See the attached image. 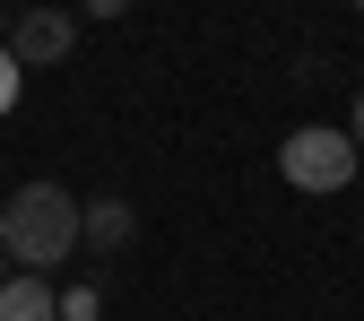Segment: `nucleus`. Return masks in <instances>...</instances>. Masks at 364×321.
Returning <instances> with one entry per match:
<instances>
[{
    "label": "nucleus",
    "mask_w": 364,
    "mask_h": 321,
    "mask_svg": "<svg viewBox=\"0 0 364 321\" xmlns=\"http://www.w3.org/2000/svg\"><path fill=\"white\" fill-rule=\"evenodd\" d=\"M0 287H9V252H0Z\"/></svg>",
    "instance_id": "1a4fd4ad"
},
{
    "label": "nucleus",
    "mask_w": 364,
    "mask_h": 321,
    "mask_svg": "<svg viewBox=\"0 0 364 321\" xmlns=\"http://www.w3.org/2000/svg\"><path fill=\"white\" fill-rule=\"evenodd\" d=\"M0 252H9L26 278H53L78 252V200L61 182H18V191L0 200Z\"/></svg>",
    "instance_id": "f257e3e1"
},
{
    "label": "nucleus",
    "mask_w": 364,
    "mask_h": 321,
    "mask_svg": "<svg viewBox=\"0 0 364 321\" xmlns=\"http://www.w3.org/2000/svg\"><path fill=\"white\" fill-rule=\"evenodd\" d=\"M61 321H96V287H70L61 295Z\"/></svg>",
    "instance_id": "423d86ee"
},
{
    "label": "nucleus",
    "mask_w": 364,
    "mask_h": 321,
    "mask_svg": "<svg viewBox=\"0 0 364 321\" xmlns=\"http://www.w3.org/2000/svg\"><path fill=\"white\" fill-rule=\"evenodd\" d=\"M0 321H61L53 278H9V287H0Z\"/></svg>",
    "instance_id": "39448f33"
},
{
    "label": "nucleus",
    "mask_w": 364,
    "mask_h": 321,
    "mask_svg": "<svg viewBox=\"0 0 364 321\" xmlns=\"http://www.w3.org/2000/svg\"><path fill=\"white\" fill-rule=\"evenodd\" d=\"M70 43H78V18H70V9H26V18H9V61H18V70L70 61Z\"/></svg>",
    "instance_id": "7ed1b4c3"
},
{
    "label": "nucleus",
    "mask_w": 364,
    "mask_h": 321,
    "mask_svg": "<svg viewBox=\"0 0 364 321\" xmlns=\"http://www.w3.org/2000/svg\"><path fill=\"white\" fill-rule=\"evenodd\" d=\"M347 140H355V157H364V87H355V113H347Z\"/></svg>",
    "instance_id": "6e6552de"
},
{
    "label": "nucleus",
    "mask_w": 364,
    "mask_h": 321,
    "mask_svg": "<svg viewBox=\"0 0 364 321\" xmlns=\"http://www.w3.org/2000/svg\"><path fill=\"white\" fill-rule=\"evenodd\" d=\"M18 105V61H9V43H0V113Z\"/></svg>",
    "instance_id": "0eeeda50"
},
{
    "label": "nucleus",
    "mask_w": 364,
    "mask_h": 321,
    "mask_svg": "<svg viewBox=\"0 0 364 321\" xmlns=\"http://www.w3.org/2000/svg\"><path fill=\"white\" fill-rule=\"evenodd\" d=\"M278 165H287V182L295 191H347L355 182V140L347 130H330V122H304V130H287V148H278Z\"/></svg>",
    "instance_id": "f03ea898"
},
{
    "label": "nucleus",
    "mask_w": 364,
    "mask_h": 321,
    "mask_svg": "<svg viewBox=\"0 0 364 321\" xmlns=\"http://www.w3.org/2000/svg\"><path fill=\"white\" fill-rule=\"evenodd\" d=\"M130 235H139L130 200H78V243H87V252H105V261H113Z\"/></svg>",
    "instance_id": "20e7f679"
}]
</instances>
